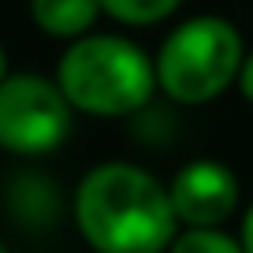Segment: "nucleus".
<instances>
[{
    "mask_svg": "<svg viewBox=\"0 0 253 253\" xmlns=\"http://www.w3.org/2000/svg\"><path fill=\"white\" fill-rule=\"evenodd\" d=\"M75 223L93 253H168L179 235L168 186L126 160L97 164L79 182Z\"/></svg>",
    "mask_w": 253,
    "mask_h": 253,
    "instance_id": "f257e3e1",
    "label": "nucleus"
},
{
    "mask_svg": "<svg viewBox=\"0 0 253 253\" xmlns=\"http://www.w3.org/2000/svg\"><path fill=\"white\" fill-rule=\"evenodd\" d=\"M56 82L75 112L123 119L142 112L157 93V63L126 38L82 34L56 63Z\"/></svg>",
    "mask_w": 253,
    "mask_h": 253,
    "instance_id": "f03ea898",
    "label": "nucleus"
},
{
    "mask_svg": "<svg viewBox=\"0 0 253 253\" xmlns=\"http://www.w3.org/2000/svg\"><path fill=\"white\" fill-rule=\"evenodd\" d=\"M242 60V34L220 15H198L168 34L153 63L157 86L175 104H209L238 82Z\"/></svg>",
    "mask_w": 253,
    "mask_h": 253,
    "instance_id": "7ed1b4c3",
    "label": "nucleus"
},
{
    "mask_svg": "<svg viewBox=\"0 0 253 253\" xmlns=\"http://www.w3.org/2000/svg\"><path fill=\"white\" fill-rule=\"evenodd\" d=\"M71 101L60 82L41 75H4L0 79V149L19 157H41L63 145L71 134Z\"/></svg>",
    "mask_w": 253,
    "mask_h": 253,
    "instance_id": "20e7f679",
    "label": "nucleus"
},
{
    "mask_svg": "<svg viewBox=\"0 0 253 253\" xmlns=\"http://www.w3.org/2000/svg\"><path fill=\"white\" fill-rule=\"evenodd\" d=\"M179 223L186 227H220L238 205V179L220 160H190L168 186Z\"/></svg>",
    "mask_w": 253,
    "mask_h": 253,
    "instance_id": "39448f33",
    "label": "nucleus"
},
{
    "mask_svg": "<svg viewBox=\"0 0 253 253\" xmlns=\"http://www.w3.org/2000/svg\"><path fill=\"white\" fill-rule=\"evenodd\" d=\"M101 0H30V19L52 38H82L93 30Z\"/></svg>",
    "mask_w": 253,
    "mask_h": 253,
    "instance_id": "423d86ee",
    "label": "nucleus"
},
{
    "mask_svg": "<svg viewBox=\"0 0 253 253\" xmlns=\"http://www.w3.org/2000/svg\"><path fill=\"white\" fill-rule=\"evenodd\" d=\"M182 0H101V11L123 26H153L179 11Z\"/></svg>",
    "mask_w": 253,
    "mask_h": 253,
    "instance_id": "0eeeda50",
    "label": "nucleus"
},
{
    "mask_svg": "<svg viewBox=\"0 0 253 253\" xmlns=\"http://www.w3.org/2000/svg\"><path fill=\"white\" fill-rule=\"evenodd\" d=\"M168 253H246L242 238L223 235L220 227H186L175 235Z\"/></svg>",
    "mask_w": 253,
    "mask_h": 253,
    "instance_id": "6e6552de",
    "label": "nucleus"
},
{
    "mask_svg": "<svg viewBox=\"0 0 253 253\" xmlns=\"http://www.w3.org/2000/svg\"><path fill=\"white\" fill-rule=\"evenodd\" d=\"M238 89H242V97L253 104V52L242 60V71H238Z\"/></svg>",
    "mask_w": 253,
    "mask_h": 253,
    "instance_id": "1a4fd4ad",
    "label": "nucleus"
},
{
    "mask_svg": "<svg viewBox=\"0 0 253 253\" xmlns=\"http://www.w3.org/2000/svg\"><path fill=\"white\" fill-rule=\"evenodd\" d=\"M238 238H242V250L253 253V205L246 209V216H242V235H238Z\"/></svg>",
    "mask_w": 253,
    "mask_h": 253,
    "instance_id": "9d476101",
    "label": "nucleus"
},
{
    "mask_svg": "<svg viewBox=\"0 0 253 253\" xmlns=\"http://www.w3.org/2000/svg\"><path fill=\"white\" fill-rule=\"evenodd\" d=\"M8 75V56H4V45H0V79Z\"/></svg>",
    "mask_w": 253,
    "mask_h": 253,
    "instance_id": "9b49d317",
    "label": "nucleus"
},
{
    "mask_svg": "<svg viewBox=\"0 0 253 253\" xmlns=\"http://www.w3.org/2000/svg\"><path fill=\"white\" fill-rule=\"evenodd\" d=\"M0 253H8V250H4V246H0Z\"/></svg>",
    "mask_w": 253,
    "mask_h": 253,
    "instance_id": "f8f14e48",
    "label": "nucleus"
}]
</instances>
